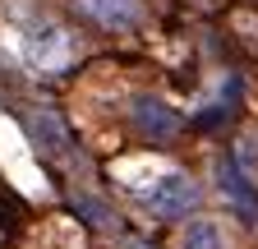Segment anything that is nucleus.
Returning a JSON list of instances; mask_svg holds the SVG:
<instances>
[{
	"label": "nucleus",
	"instance_id": "f257e3e1",
	"mask_svg": "<svg viewBox=\"0 0 258 249\" xmlns=\"http://www.w3.org/2000/svg\"><path fill=\"white\" fill-rule=\"evenodd\" d=\"M19 55L32 74L55 79V74H70L74 60H79V37L70 23H60L51 14H32L19 23Z\"/></svg>",
	"mask_w": 258,
	"mask_h": 249
},
{
	"label": "nucleus",
	"instance_id": "f03ea898",
	"mask_svg": "<svg viewBox=\"0 0 258 249\" xmlns=\"http://www.w3.org/2000/svg\"><path fill=\"white\" fill-rule=\"evenodd\" d=\"M14 115H19L23 134L32 139V148H37L46 162H74L79 157L74 130H70V120H64L55 106H46V102H19Z\"/></svg>",
	"mask_w": 258,
	"mask_h": 249
},
{
	"label": "nucleus",
	"instance_id": "7ed1b4c3",
	"mask_svg": "<svg viewBox=\"0 0 258 249\" xmlns=\"http://www.w3.org/2000/svg\"><path fill=\"white\" fill-rule=\"evenodd\" d=\"M199 199H203V190H199L194 175H184V171H171V175L152 180L148 190H139V203H143L152 217H161V222H184V212L199 208Z\"/></svg>",
	"mask_w": 258,
	"mask_h": 249
},
{
	"label": "nucleus",
	"instance_id": "20e7f679",
	"mask_svg": "<svg viewBox=\"0 0 258 249\" xmlns=\"http://www.w3.org/2000/svg\"><path fill=\"white\" fill-rule=\"evenodd\" d=\"M129 130L152 148H171L184 134V115L175 106H166L161 97H134L129 102Z\"/></svg>",
	"mask_w": 258,
	"mask_h": 249
},
{
	"label": "nucleus",
	"instance_id": "39448f33",
	"mask_svg": "<svg viewBox=\"0 0 258 249\" xmlns=\"http://www.w3.org/2000/svg\"><path fill=\"white\" fill-rule=\"evenodd\" d=\"M212 175H217V194H221V203L231 208L244 226H258V184L231 162V152H221V157L212 162Z\"/></svg>",
	"mask_w": 258,
	"mask_h": 249
},
{
	"label": "nucleus",
	"instance_id": "423d86ee",
	"mask_svg": "<svg viewBox=\"0 0 258 249\" xmlns=\"http://www.w3.org/2000/svg\"><path fill=\"white\" fill-rule=\"evenodd\" d=\"M70 10L102 33H134V28L148 23L143 0H70Z\"/></svg>",
	"mask_w": 258,
	"mask_h": 249
},
{
	"label": "nucleus",
	"instance_id": "0eeeda50",
	"mask_svg": "<svg viewBox=\"0 0 258 249\" xmlns=\"http://www.w3.org/2000/svg\"><path fill=\"white\" fill-rule=\"evenodd\" d=\"M240 102H244V83H240V74H226L221 88H217V97H212L203 111H194V130H203V134L226 130V125L240 115Z\"/></svg>",
	"mask_w": 258,
	"mask_h": 249
},
{
	"label": "nucleus",
	"instance_id": "6e6552de",
	"mask_svg": "<svg viewBox=\"0 0 258 249\" xmlns=\"http://www.w3.org/2000/svg\"><path fill=\"white\" fill-rule=\"evenodd\" d=\"M180 249H226V231L212 217H189L180 231Z\"/></svg>",
	"mask_w": 258,
	"mask_h": 249
},
{
	"label": "nucleus",
	"instance_id": "1a4fd4ad",
	"mask_svg": "<svg viewBox=\"0 0 258 249\" xmlns=\"http://www.w3.org/2000/svg\"><path fill=\"white\" fill-rule=\"evenodd\" d=\"M74 212H83L88 222L97 226V231H115V212L106 208V203H97V199H83V194H74Z\"/></svg>",
	"mask_w": 258,
	"mask_h": 249
}]
</instances>
